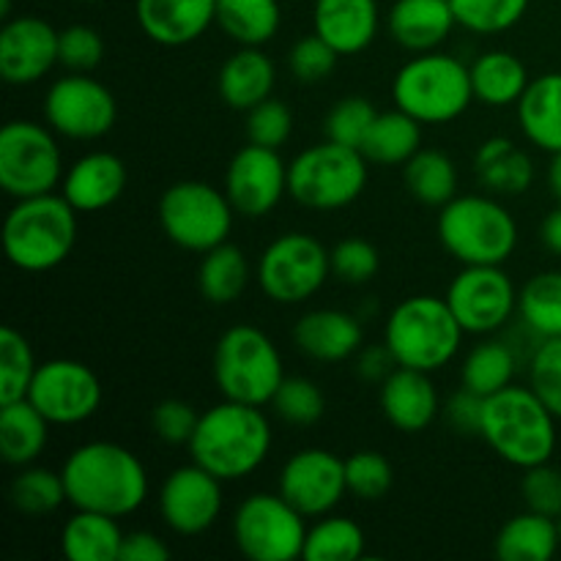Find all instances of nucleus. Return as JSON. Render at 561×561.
I'll return each instance as SVG.
<instances>
[{
  "mask_svg": "<svg viewBox=\"0 0 561 561\" xmlns=\"http://www.w3.org/2000/svg\"><path fill=\"white\" fill-rule=\"evenodd\" d=\"M11 507L27 518H44L69 502L66 482L60 471L42 469V466H22L20 474L11 480L9 488Z\"/></svg>",
  "mask_w": 561,
  "mask_h": 561,
  "instance_id": "39",
  "label": "nucleus"
},
{
  "mask_svg": "<svg viewBox=\"0 0 561 561\" xmlns=\"http://www.w3.org/2000/svg\"><path fill=\"white\" fill-rule=\"evenodd\" d=\"M277 491L305 518H323L348 493L345 460L321 447L299 449V453L285 460L283 471H279Z\"/></svg>",
  "mask_w": 561,
  "mask_h": 561,
  "instance_id": "17",
  "label": "nucleus"
},
{
  "mask_svg": "<svg viewBox=\"0 0 561 561\" xmlns=\"http://www.w3.org/2000/svg\"><path fill=\"white\" fill-rule=\"evenodd\" d=\"M394 367H398V362H394L392 351H389L387 343H383V345H376V348H367L365 354H362L359 376L365 378V381H383Z\"/></svg>",
  "mask_w": 561,
  "mask_h": 561,
  "instance_id": "56",
  "label": "nucleus"
},
{
  "mask_svg": "<svg viewBox=\"0 0 561 561\" xmlns=\"http://www.w3.org/2000/svg\"><path fill=\"white\" fill-rule=\"evenodd\" d=\"M283 22L279 0H217V25L239 47H263Z\"/></svg>",
  "mask_w": 561,
  "mask_h": 561,
  "instance_id": "35",
  "label": "nucleus"
},
{
  "mask_svg": "<svg viewBox=\"0 0 561 561\" xmlns=\"http://www.w3.org/2000/svg\"><path fill=\"white\" fill-rule=\"evenodd\" d=\"M515 367H518V359H515L513 348L499 340H488L469 351V356L463 359V370H460V381L480 398H491L513 383Z\"/></svg>",
  "mask_w": 561,
  "mask_h": 561,
  "instance_id": "40",
  "label": "nucleus"
},
{
  "mask_svg": "<svg viewBox=\"0 0 561 561\" xmlns=\"http://www.w3.org/2000/svg\"><path fill=\"white\" fill-rule=\"evenodd\" d=\"M27 400L47 416L49 425H80L102 405V383L82 362L49 359L38 365Z\"/></svg>",
  "mask_w": 561,
  "mask_h": 561,
  "instance_id": "16",
  "label": "nucleus"
},
{
  "mask_svg": "<svg viewBox=\"0 0 561 561\" xmlns=\"http://www.w3.org/2000/svg\"><path fill=\"white\" fill-rule=\"evenodd\" d=\"M247 285H250V263L239 247L225 241L203 255L201 268H197V288L203 299L219 307L233 305L244 294Z\"/></svg>",
  "mask_w": 561,
  "mask_h": 561,
  "instance_id": "37",
  "label": "nucleus"
},
{
  "mask_svg": "<svg viewBox=\"0 0 561 561\" xmlns=\"http://www.w3.org/2000/svg\"><path fill=\"white\" fill-rule=\"evenodd\" d=\"M58 33L42 16H9L0 31V77L9 85H36L58 66Z\"/></svg>",
  "mask_w": 561,
  "mask_h": 561,
  "instance_id": "20",
  "label": "nucleus"
},
{
  "mask_svg": "<svg viewBox=\"0 0 561 561\" xmlns=\"http://www.w3.org/2000/svg\"><path fill=\"white\" fill-rule=\"evenodd\" d=\"M365 531L351 518L323 515L316 526L307 529V542L301 559L307 561H356L365 557Z\"/></svg>",
  "mask_w": 561,
  "mask_h": 561,
  "instance_id": "41",
  "label": "nucleus"
},
{
  "mask_svg": "<svg viewBox=\"0 0 561 561\" xmlns=\"http://www.w3.org/2000/svg\"><path fill=\"white\" fill-rule=\"evenodd\" d=\"M233 203L206 181H179L159 197V222L164 236L186 252L206 255L225 244L233 230Z\"/></svg>",
  "mask_w": 561,
  "mask_h": 561,
  "instance_id": "10",
  "label": "nucleus"
},
{
  "mask_svg": "<svg viewBox=\"0 0 561 561\" xmlns=\"http://www.w3.org/2000/svg\"><path fill=\"white\" fill-rule=\"evenodd\" d=\"M488 447L515 469L548 463L557 453V416L531 387H504L485 398L482 431Z\"/></svg>",
  "mask_w": 561,
  "mask_h": 561,
  "instance_id": "3",
  "label": "nucleus"
},
{
  "mask_svg": "<svg viewBox=\"0 0 561 561\" xmlns=\"http://www.w3.org/2000/svg\"><path fill=\"white\" fill-rule=\"evenodd\" d=\"M77 208L64 195L22 197L3 222V252L20 272H49L71 255L77 241Z\"/></svg>",
  "mask_w": 561,
  "mask_h": 561,
  "instance_id": "4",
  "label": "nucleus"
},
{
  "mask_svg": "<svg viewBox=\"0 0 561 561\" xmlns=\"http://www.w3.org/2000/svg\"><path fill=\"white\" fill-rule=\"evenodd\" d=\"M197 422H201V414L195 411V405L175 398L162 400L151 414L153 433H157L164 444H173V447H179V444L190 447L192 436H195L197 431Z\"/></svg>",
  "mask_w": 561,
  "mask_h": 561,
  "instance_id": "53",
  "label": "nucleus"
},
{
  "mask_svg": "<svg viewBox=\"0 0 561 561\" xmlns=\"http://www.w3.org/2000/svg\"><path fill=\"white\" fill-rule=\"evenodd\" d=\"M405 190L422 206L442 208L458 197V168L453 159L436 148H420L403 164Z\"/></svg>",
  "mask_w": 561,
  "mask_h": 561,
  "instance_id": "36",
  "label": "nucleus"
},
{
  "mask_svg": "<svg viewBox=\"0 0 561 561\" xmlns=\"http://www.w3.org/2000/svg\"><path fill=\"white\" fill-rule=\"evenodd\" d=\"M529 387L561 420V337L540 340L529 359Z\"/></svg>",
  "mask_w": 561,
  "mask_h": 561,
  "instance_id": "47",
  "label": "nucleus"
},
{
  "mask_svg": "<svg viewBox=\"0 0 561 561\" xmlns=\"http://www.w3.org/2000/svg\"><path fill=\"white\" fill-rule=\"evenodd\" d=\"M332 274L327 247L312 236L290 230L263 250L257 285L277 305H301L323 288Z\"/></svg>",
  "mask_w": 561,
  "mask_h": 561,
  "instance_id": "13",
  "label": "nucleus"
},
{
  "mask_svg": "<svg viewBox=\"0 0 561 561\" xmlns=\"http://www.w3.org/2000/svg\"><path fill=\"white\" fill-rule=\"evenodd\" d=\"M422 148V124L409 115L405 110L394 107L387 113H378L367 131L359 151L365 153L367 162L383 164H405Z\"/></svg>",
  "mask_w": 561,
  "mask_h": 561,
  "instance_id": "34",
  "label": "nucleus"
},
{
  "mask_svg": "<svg viewBox=\"0 0 561 561\" xmlns=\"http://www.w3.org/2000/svg\"><path fill=\"white\" fill-rule=\"evenodd\" d=\"M444 299L469 334L499 332L518 312V290L502 266H463Z\"/></svg>",
  "mask_w": 561,
  "mask_h": 561,
  "instance_id": "15",
  "label": "nucleus"
},
{
  "mask_svg": "<svg viewBox=\"0 0 561 561\" xmlns=\"http://www.w3.org/2000/svg\"><path fill=\"white\" fill-rule=\"evenodd\" d=\"M469 69L474 99L488 104V107L518 104L531 82L524 60L515 53H507V49H488V53L477 55Z\"/></svg>",
  "mask_w": 561,
  "mask_h": 561,
  "instance_id": "30",
  "label": "nucleus"
},
{
  "mask_svg": "<svg viewBox=\"0 0 561 561\" xmlns=\"http://www.w3.org/2000/svg\"><path fill=\"white\" fill-rule=\"evenodd\" d=\"M520 499H524L526 510L531 513L548 515V518H561V469L548 463L531 466L524 469V480H520Z\"/></svg>",
  "mask_w": 561,
  "mask_h": 561,
  "instance_id": "52",
  "label": "nucleus"
},
{
  "mask_svg": "<svg viewBox=\"0 0 561 561\" xmlns=\"http://www.w3.org/2000/svg\"><path fill=\"white\" fill-rule=\"evenodd\" d=\"M64 153L47 126L9 121L0 129V186L14 201L49 195L64 184Z\"/></svg>",
  "mask_w": 561,
  "mask_h": 561,
  "instance_id": "11",
  "label": "nucleus"
},
{
  "mask_svg": "<svg viewBox=\"0 0 561 561\" xmlns=\"http://www.w3.org/2000/svg\"><path fill=\"white\" fill-rule=\"evenodd\" d=\"M548 186H551L553 197L561 203V151L551 153V168H548Z\"/></svg>",
  "mask_w": 561,
  "mask_h": 561,
  "instance_id": "58",
  "label": "nucleus"
},
{
  "mask_svg": "<svg viewBox=\"0 0 561 561\" xmlns=\"http://www.w3.org/2000/svg\"><path fill=\"white\" fill-rule=\"evenodd\" d=\"M225 195L233 203L236 214L247 219L272 214L288 195V164L277 148L250 142L236 151L225 173Z\"/></svg>",
  "mask_w": 561,
  "mask_h": 561,
  "instance_id": "18",
  "label": "nucleus"
},
{
  "mask_svg": "<svg viewBox=\"0 0 561 561\" xmlns=\"http://www.w3.org/2000/svg\"><path fill=\"white\" fill-rule=\"evenodd\" d=\"M38 365L31 343L14 327L0 329V403L27 398Z\"/></svg>",
  "mask_w": 561,
  "mask_h": 561,
  "instance_id": "42",
  "label": "nucleus"
},
{
  "mask_svg": "<svg viewBox=\"0 0 561 561\" xmlns=\"http://www.w3.org/2000/svg\"><path fill=\"white\" fill-rule=\"evenodd\" d=\"M294 343L307 359L337 365L351 359L365 343V329L345 310H310L296 321Z\"/></svg>",
  "mask_w": 561,
  "mask_h": 561,
  "instance_id": "24",
  "label": "nucleus"
},
{
  "mask_svg": "<svg viewBox=\"0 0 561 561\" xmlns=\"http://www.w3.org/2000/svg\"><path fill=\"white\" fill-rule=\"evenodd\" d=\"M272 405L279 420L296 427L316 425L327 414V398H323L321 387L301 376H285L277 394L272 398Z\"/></svg>",
  "mask_w": 561,
  "mask_h": 561,
  "instance_id": "44",
  "label": "nucleus"
},
{
  "mask_svg": "<svg viewBox=\"0 0 561 561\" xmlns=\"http://www.w3.org/2000/svg\"><path fill=\"white\" fill-rule=\"evenodd\" d=\"M474 173L482 190L496 197L524 195L535 181V162L507 137H491L474 153Z\"/></svg>",
  "mask_w": 561,
  "mask_h": 561,
  "instance_id": "29",
  "label": "nucleus"
},
{
  "mask_svg": "<svg viewBox=\"0 0 561 561\" xmlns=\"http://www.w3.org/2000/svg\"><path fill=\"white\" fill-rule=\"evenodd\" d=\"M329 261H332V274L345 285H365L381 268V255H378L376 247L367 239H343L332 252H329Z\"/></svg>",
  "mask_w": 561,
  "mask_h": 561,
  "instance_id": "50",
  "label": "nucleus"
},
{
  "mask_svg": "<svg viewBox=\"0 0 561 561\" xmlns=\"http://www.w3.org/2000/svg\"><path fill=\"white\" fill-rule=\"evenodd\" d=\"M0 16H3V20L11 16V0H0Z\"/></svg>",
  "mask_w": 561,
  "mask_h": 561,
  "instance_id": "59",
  "label": "nucleus"
},
{
  "mask_svg": "<svg viewBox=\"0 0 561 561\" xmlns=\"http://www.w3.org/2000/svg\"><path fill=\"white\" fill-rule=\"evenodd\" d=\"M129 184L124 159L110 151H91L77 159L64 175L60 195L80 214H96L113 206Z\"/></svg>",
  "mask_w": 561,
  "mask_h": 561,
  "instance_id": "21",
  "label": "nucleus"
},
{
  "mask_svg": "<svg viewBox=\"0 0 561 561\" xmlns=\"http://www.w3.org/2000/svg\"><path fill=\"white\" fill-rule=\"evenodd\" d=\"M290 131H294V113L279 99L268 96L252 110H247V140L255 142V146L279 151L288 142Z\"/></svg>",
  "mask_w": 561,
  "mask_h": 561,
  "instance_id": "49",
  "label": "nucleus"
},
{
  "mask_svg": "<svg viewBox=\"0 0 561 561\" xmlns=\"http://www.w3.org/2000/svg\"><path fill=\"white\" fill-rule=\"evenodd\" d=\"M75 510L126 518L148 499V474L131 449L113 442H88L71 449L60 469Z\"/></svg>",
  "mask_w": 561,
  "mask_h": 561,
  "instance_id": "1",
  "label": "nucleus"
},
{
  "mask_svg": "<svg viewBox=\"0 0 561 561\" xmlns=\"http://www.w3.org/2000/svg\"><path fill=\"white\" fill-rule=\"evenodd\" d=\"M559 535H561V518H559Z\"/></svg>",
  "mask_w": 561,
  "mask_h": 561,
  "instance_id": "61",
  "label": "nucleus"
},
{
  "mask_svg": "<svg viewBox=\"0 0 561 561\" xmlns=\"http://www.w3.org/2000/svg\"><path fill=\"white\" fill-rule=\"evenodd\" d=\"M186 449L192 463L211 471L217 480H244L266 463L272 453V425L261 405L222 400L203 411Z\"/></svg>",
  "mask_w": 561,
  "mask_h": 561,
  "instance_id": "2",
  "label": "nucleus"
},
{
  "mask_svg": "<svg viewBox=\"0 0 561 561\" xmlns=\"http://www.w3.org/2000/svg\"><path fill=\"white\" fill-rule=\"evenodd\" d=\"M121 542L118 518L91 510H77L60 531V551L71 561H118Z\"/></svg>",
  "mask_w": 561,
  "mask_h": 561,
  "instance_id": "33",
  "label": "nucleus"
},
{
  "mask_svg": "<svg viewBox=\"0 0 561 561\" xmlns=\"http://www.w3.org/2000/svg\"><path fill=\"white\" fill-rule=\"evenodd\" d=\"M559 548V520L531 510L510 518L493 540V553L502 561H551Z\"/></svg>",
  "mask_w": 561,
  "mask_h": 561,
  "instance_id": "31",
  "label": "nucleus"
},
{
  "mask_svg": "<svg viewBox=\"0 0 561 561\" xmlns=\"http://www.w3.org/2000/svg\"><path fill=\"white\" fill-rule=\"evenodd\" d=\"M394 107L425 124H453L474 102L471 69L447 53H420L392 80Z\"/></svg>",
  "mask_w": 561,
  "mask_h": 561,
  "instance_id": "7",
  "label": "nucleus"
},
{
  "mask_svg": "<svg viewBox=\"0 0 561 561\" xmlns=\"http://www.w3.org/2000/svg\"><path fill=\"white\" fill-rule=\"evenodd\" d=\"M345 482H348L351 496H356L359 502H378L392 491L394 469L387 455L359 449L345 458Z\"/></svg>",
  "mask_w": 561,
  "mask_h": 561,
  "instance_id": "45",
  "label": "nucleus"
},
{
  "mask_svg": "<svg viewBox=\"0 0 561 561\" xmlns=\"http://www.w3.org/2000/svg\"><path fill=\"white\" fill-rule=\"evenodd\" d=\"M170 557H173L170 546L153 531H129L121 542L118 561H168Z\"/></svg>",
  "mask_w": 561,
  "mask_h": 561,
  "instance_id": "55",
  "label": "nucleus"
},
{
  "mask_svg": "<svg viewBox=\"0 0 561 561\" xmlns=\"http://www.w3.org/2000/svg\"><path fill=\"white\" fill-rule=\"evenodd\" d=\"M277 69L274 60L261 47H239L222 64L217 77V88L222 102L230 110H252L263 99L272 96Z\"/></svg>",
  "mask_w": 561,
  "mask_h": 561,
  "instance_id": "27",
  "label": "nucleus"
},
{
  "mask_svg": "<svg viewBox=\"0 0 561 561\" xmlns=\"http://www.w3.org/2000/svg\"><path fill=\"white\" fill-rule=\"evenodd\" d=\"M458 25L449 0H398L389 9L387 27L394 42L409 53H433Z\"/></svg>",
  "mask_w": 561,
  "mask_h": 561,
  "instance_id": "26",
  "label": "nucleus"
},
{
  "mask_svg": "<svg viewBox=\"0 0 561 561\" xmlns=\"http://www.w3.org/2000/svg\"><path fill=\"white\" fill-rule=\"evenodd\" d=\"M526 140L546 153L561 151V71L535 77L515 104Z\"/></svg>",
  "mask_w": 561,
  "mask_h": 561,
  "instance_id": "28",
  "label": "nucleus"
},
{
  "mask_svg": "<svg viewBox=\"0 0 561 561\" xmlns=\"http://www.w3.org/2000/svg\"><path fill=\"white\" fill-rule=\"evenodd\" d=\"M438 389L431 373L394 367L381 381V411L389 425L400 433H422L438 416Z\"/></svg>",
  "mask_w": 561,
  "mask_h": 561,
  "instance_id": "23",
  "label": "nucleus"
},
{
  "mask_svg": "<svg viewBox=\"0 0 561 561\" xmlns=\"http://www.w3.org/2000/svg\"><path fill=\"white\" fill-rule=\"evenodd\" d=\"M518 316L535 337H561V272H540L518 290Z\"/></svg>",
  "mask_w": 561,
  "mask_h": 561,
  "instance_id": "38",
  "label": "nucleus"
},
{
  "mask_svg": "<svg viewBox=\"0 0 561 561\" xmlns=\"http://www.w3.org/2000/svg\"><path fill=\"white\" fill-rule=\"evenodd\" d=\"M49 420L27 398L0 403V455L9 466H31L49 442Z\"/></svg>",
  "mask_w": 561,
  "mask_h": 561,
  "instance_id": "32",
  "label": "nucleus"
},
{
  "mask_svg": "<svg viewBox=\"0 0 561 561\" xmlns=\"http://www.w3.org/2000/svg\"><path fill=\"white\" fill-rule=\"evenodd\" d=\"M482 405H485V398H480V394L471 392V389L463 387L460 392H455L453 398H449L447 409H444L449 427H453L455 433H460V436H480Z\"/></svg>",
  "mask_w": 561,
  "mask_h": 561,
  "instance_id": "54",
  "label": "nucleus"
},
{
  "mask_svg": "<svg viewBox=\"0 0 561 561\" xmlns=\"http://www.w3.org/2000/svg\"><path fill=\"white\" fill-rule=\"evenodd\" d=\"M44 115L49 129L69 140H99L118 118V104L107 85L91 75L69 71L55 80L44 96Z\"/></svg>",
  "mask_w": 561,
  "mask_h": 561,
  "instance_id": "14",
  "label": "nucleus"
},
{
  "mask_svg": "<svg viewBox=\"0 0 561 561\" xmlns=\"http://www.w3.org/2000/svg\"><path fill=\"white\" fill-rule=\"evenodd\" d=\"M460 27L480 36L504 33L524 20L531 0H449Z\"/></svg>",
  "mask_w": 561,
  "mask_h": 561,
  "instance_id": "43",
  "label": "nucleus"
},
{
  "mask_svg": "<svg viewBox=\"0 0 561 561\" xmlns=\"http://www.w3.org/2000/svg\"><path fill=\"white\" fill-rule=\"evenodd\" d=\"M285 381L279 348L263 329L239 323L230 327L214 348V383L225 400L266 405Z\"/></svg>",
  "mask_w": 561,
  "mask_h": 561,
  "instance_id": "8",
  "label": "nucleus"
},
{
  "mask_svg": "<svg viewBox=\"0 0 561 561\" xmlns=\"http://www.w3.org/2000/svg\"><path fill=\"white\" fill-rule=\"evenodd\" d=\"M378 110L365 96H345L334 104L323 118V135L327 140L340 142L348 148H362Z\"/></svg>",
  "mask_w": 561,
  "mask_h": 561,
  "instance_id": "46",
  "label": "nucleus"
},
{
  "mask_svg": "<svg viewBox=\"0 0 561 561\" xmlns=\"http://www.w3.org/2000/svg\"><path fill=\"white\" fill-rule=\"evenodd\" d=\"M337 49L323 42L318 33H312V36L299 38L294 44V49L288 55V69L305 85H318V82L332 75L334 66H337Z\"/></svg>",
  "mask_w": 561,
  "mask_h": 561,
  "instance_id": "51",
  "label": "nucleus"
},
{
  "mask_svg": "<svg viewBox=\"0 0 561 561\" xmlns=\"http://www.w3.org/2000/svg\"><path fill=\"white\" fill-rule=\"evenodd\" d=\"M438 239L463 266H502L518 247V222L496 195H458L438 208Z\"/></svg>",
  "mask_w": 561,
  "mask_h": 561,
  "instance_id": "5",
  "label": "nucleus"
},
{
  "mask_svg": "<svg viewBox=\"0 0 561 561\" xmlns=\"http://www.w3.org/2000/svg\"><path fill=\"white\" fill-rule=\"evenodd\" d=\"M540 239L546 244V250H551L553 255H561V203L542 219Z\"/></svg>",
  "mask_w": 561,
  "mask_h": 561,
  "instance_id": "57",
  "label": "nucleus"
},
{
  "mask_svg": "<svg viewBox=\"0 0 561 561\" xmlns=\"http://www.w3.org/2000/svg\"><path fill=\"white\" fill-rule=\"evenodd\" d=\"M140 31L162 47H186L217 22V0H135Z\"/></svg>",
  "mask_w": 561,
  "mask_h": 561,
  "instance_id": "22",
  "label": "nucleus"
},
{
  "mask_svg": "<svg viewBox=\"0 0 561 561\" xmlns=\"http://www.w3.org/2000/svg\"><path fill=\"white\" fill-rule=\"evenodd\" d=\"M378 0H316L312 25L337 55H359L378 36Z\"/></svg>",
  "mask_w": 561,
  "mask_h": 561,
  "instance_id": "25",
  "label": "nucleus"
},
{
  "mask_svg": "<svg viewBox=\"0 0 561 561\" xmlns=\"http://www.w3.org/2000/svg\"><path fill=\"white\" fill-rule=\"evenodd\" d=\"M230 529L241 557L252 561H294L305 553L307 518L279 491L247 496Z\"/></svg>",
  "mask_w": 561,
  "mask_h": 561,
  "instance_id": "12",
  "label": "nucleus"
},
{
  "mask_svg": "<svg viewBox=\"0 0 561 561\" xmlns=\"http://www.w3.org/2000/svg\"><path fill=\"white\" fill-rule=\"evenodd\" d=\"M463 334L447 299L422 294L403 299L389 312L383 343L400 367L436 373L458 356Z\"/></svg>",
  "mask_w": 561,
  "mask_h": 561,
  "instance_id": "6",
  "label": "nucleus"
},
{
  "mask_svg": "<svg viewBox=\"0 0 561 561\" xmlns=\"http://www.w3.org/2000/svg\"><path fill=\"white\" fill-rule=\"evenodd\" d=\"M367 164L359 148L323 140L288 162V195L310 211H340L365 192Z\"/></svg>",
  "mask_w": 561,
  "mask_h": 561,
  "instance_id": "9",
  "label": "nucleus"
},
{
  "mask_svg": "<svg viewBox=\"0 0 561 561\" xmlns=\"http://www.w3.org/2000/svg\"><path fill=\"white\" fill-rule=\"evenodd\" d=\"M80 3H102V0H80Z\"/></svg>",
  "mask_w": 561,
  "mask_h": 561,
  "instance_id": "60",
  "label": "nucleus"
},
{
  "mask_svg": "<svg viewBox=\"0 0 561 561\" xmlns=\"http://www.w3.org/2000/svg\"><path fill=\"white\" fill-rule=\"evenodd\" d=\"M222 513V480L203 466H179L159 488V515L164 526L181 537L211 529Z\"/></svg>",
  "mask_w": 561,
  "mask_h": 561,
  "instance_id": "19",
  "label": "nucleus"
},
{
  "mask_svg": "<svg viewBox=\"0 0 561 561\" xmlns=\"http://www.w3.org/2000/svg\"><path fill=\"white\" fill-rule=\"evenodd\" d=\"M104 58V38L91 25H69L58 33V66L77 75H91Z\"/></svg>",
  "mask_w": 561,
  "mask_h": 561,
  "instance_id": "48",
  "label": "nucleus"
}]
</instances>
